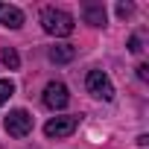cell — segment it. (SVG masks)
<instances>
[{
    "label": "cell",
    "mask_w": 149,
    "mask_h": 149,
    "mask_svg": "<svg viewBox=\"0 0 149 149\" xmlns=\"http://www.w3.org/2000/svg\"><path fill=\"white\" fill-rule=\"evenodd\" d=\"M41 26H44L47 35L67 38V35H73V29H76V21H73V15L64 12V9L47 6V9H41Z\"/></svg>",
    "instance_id": "obj_1"
},
{
    "label": "cell",
    "mask_w": 149,
    "mask_h": 149,
    "mask_svg": "<svg viewBox=\"0 0 149 149\" xmlns=\"http://www.w3.org/2000/svg\"><path fill=\"white\" fill-rule=\"evenodd\" d=\"M3 129H6V134H12V137H26V134L32 132V114H29L26 108H15V111H9V117L3 120Z\"/></svg>",
    "instance_id": "obj_2"
},
{
    "label": "cell",
    "mask_w": 149,
    "mask_h": 149,
    "mask_svg": "<svg viewBox=\"0 0 149 149\" xmlns=\"http://www.w3.org/2000/svg\"><path fill=\"white\" fill-rule=\"evenodd\" d=\"M85 88H88V94L97 97V100H105V102L114 100V85H111V79L105 76L102 70H91V73H88Z\"/></svg>",
    "instance_id": "obj_3"
},
{
    "label": "cell",
    "mask_w": 149,
    "mask_h": 149,
    "mask_svg": "<svg viewBox=\"0 0 149 149\" xmlns=\"http://www.w3.org/2000/svg\"><path fill=\"white\" fill-rule=\"evenodd\" d=\"M79 129V117L76 114H64V117H53V120H47L44 123V134L47 137H67V134H73Z\"/></svg>",
    "instance_id": "obj_4"
},
{
    "label": "cell",
    "mask_w": 149,
    "mask_h": 149,
    "mask_svg": "<svg viewBox=\"0 0 149 149\" xmlns=\"http://www.w3.org/2000/svg\"><path fill=\"white\" fill-rule=\"evenodd\" d=\"M44 105L47 108H53V111H58V108H64L67 102H70V94H67V85L64 82H47V88H44Z\"/></svg>",
    "instance_id": "obj_5"
},
{
    "label": "cell",
    "mask_w": 149,
    "mask_h": 149,
    "mask_svg": "<svg viewBox=\"0 0 149 149\" xmlns=\"http://www.w3.org/2000/svg\"><path fill=\"white\" fill-rule=\"evenodd\" d=\"M0 24L9 26V29H18L24 24V12L18 6H9V3H0Z\"/></svg>",
    "instance_id": "obj_6"
},
{
    "label": "cell",
    "mask_w": 149,
    "mask_h": 149,
    "mask_svg": "<svg viewBox=\"0 0 149 149\" xmlns=\"http://www.w3.org/2000/svg\"><path fill=\"white\" fill-rule=\"evenodd\" d=\"M73 56H76V47H73V44H56V47H50V61H56V64H67V61H73Z\"/></svg>",
    "instance_id": "obj_7"
},
{
    "label": "cell",
    "mask_w": 149,
    "mask_h": 149,
    "mask_svg": "<svg viewBox=\"0 0 149 149\" xmlns=\"http://www.w3.org/2000/svg\"><path fill=\"white\" fill-rule=\"evenodd\" d=\"M82 15H85V21H88L91 26H102V24H105V6H102V3H88Z\"/></svg>",
    "instance_id": "obj_8"
},
{
    "label": "cell",
    "mask_w": 149,
    "mask_h": 149,
    "mask_svg": "<svg viewBox=\"0 0 149 149\" xmlns=\"http://www.w3.org/2000/svg\"><path fill=\"white\" fill-rule=\"evenodd\" d=\"M0 61H3V67H9V70H18V67H21V56H18L12 47H3V50H0Z\"/></svg>",
    "instance_id": "obj_9"
},
{
    "label": "cell",
    "mask_w": 149,
    "mask_h": 149,
    "mask_svg": "<svg viewBox=\"0 0 149 149\" xmlns=\"http://www.w3.org/2000/svg\"><path fill=\"white\" fill-rule=\"evenodd\" d=\"M12 94H15V82L12 79H0V105H6Z\"/></svg>",
    "instance_id": "obj_10"
},
{
    "label": "cell",
    "mask_w": 149,
    "mask_h": 149,
    "mask_svg": "<svg viewBox=\"0 0 149 149\" xmlns=\"http://www.w3.org/2000/svg\"><path fill=\"white\" fill-rule=\"evenodd\" d=\"M117 15L120 18H129L132 15V3H117Z\"/></svg>",
    "instance_id": "obj_11"
},
{
    "label": "cell",
    "mask_w": 149,
    "mask_h": 149,
    "mask_svg": "<svg viewBox=\"0 0 149 149\" xmlns=\"http://www.w3.org/2000/svg\"><path fill=\"white\" fill-rule=\"evenodd\" d=\"M129 50H132V53H140V50H143V47H140V38H137V35H132V38H129Z\"/></svg>",
    "instance_id": "obj_12"
},
{
    "label": "cell",
    "mask_w": 149,
    "mask_h": 149,
    "mask_svg": "<svg viewBox=\"0 0 149 149\" xmlns=\"http://www.w3.org/2000/svg\"><path fill=\"white\" fill-rule=\"evenodd\" d=\"M137 79H143V82L149 79V67H146V64H140V67H137Z\"/></svg>",
    "instance_id": "obj_13"
}]
</instances>
